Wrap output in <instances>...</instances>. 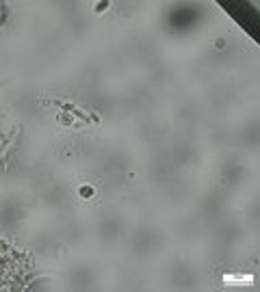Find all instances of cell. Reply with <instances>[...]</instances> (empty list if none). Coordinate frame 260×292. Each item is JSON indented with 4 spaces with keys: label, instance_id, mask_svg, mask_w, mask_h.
Segmentation results:
<instances>
[{
    "label": "cell",
    "instance_id": "1",
    "mask_svg": "<svg viewBox=\"0 0 260 292\" xmlns=\"http://www.w3.org/2000/svg\"><path fill=\"white\" fill-rule=\"evenodd\" d=\"M80 195H82V197H91V195H93V190H91L89 186H82V188H80Z\"/></svg>",
    "mask_w": 260,
    "mask_h": 292
}]
</instances>
